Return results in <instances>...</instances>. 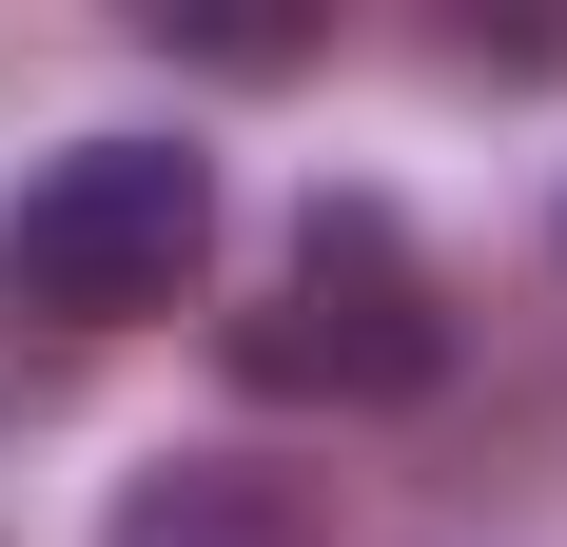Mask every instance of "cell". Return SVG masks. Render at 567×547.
I'll return each mask as SVG.
<instances>
[{"mask_svg": "<svg viewBox=\"0 0 567 547\" xmlns=\"http://www.w3.org/2000/svg\"><path fill=\"white\" fill-rule=\"evenodd\" d=\"M157 59H216V79H293L313 59V20H137Z\"/></svg>", "mask_w": 567, "mask_h": 547, "instance_id": "4", "label": "cell"}, {"mask_svg": "<svg viewBox=\"0 0 567 547\" xmlns=\"http://www.w3.org/2000/svg\"><path fill=\"white\" fill-rule=\"evenodd\" d=\"M235 372L293 391V411H411V391L451 372V293L411 255L392 196H313L275 235V293L235 313Z\"/></svg>", "mask_w": 567, "mask_h": 547, "instance_id": "2", "label": "cell"}, {"mask_svg": "<svg viewBox=\"0 0 567 547\" xmlns=\"http://www.w3.org/2000/svg\"><path fill=\"white\" fill-rule=\"evenodd\" d=\"M99 547H333V489L293 450H157V469H117Z\"/></svg>", "mask_w": 567, "mask_h": 547, "instance_id": "3", "label": "cell"}, {"mask_svg": "<svg viewBox=\"0 0 567 547\" xmlns=\"http://www.w3.org/2000/svg\"><path fill=\"white\" fill-rule=\"evenodd\" d=\"M216 274V157L196 137H59L0 216V293L59 332H137Z\"/></svg>", "mask_w": 567, "mask_h": 547, "instance_id": "1", "label": "cell"}]
</instances>
